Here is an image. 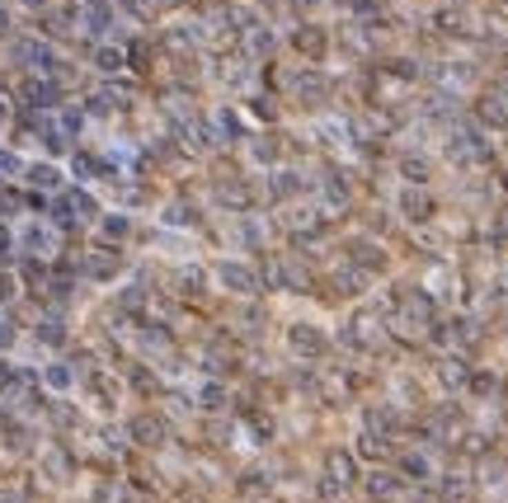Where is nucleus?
Listing matches in <instances>:
<instances>
[]
</instances>
